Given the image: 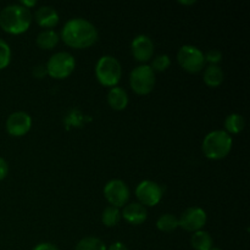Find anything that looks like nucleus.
<instances>
[{
	"label": "nucleus",
	"mask_w": 250,
	"mask_h": 250,
	"mask_svg": "<svg viewBox=\"0 0 250 250\" xmlns=\"http://www.w3.org/2000/svg\"><path fill=\"white\" fill-rule=\"evenodd\" d=\"M61 39L67 46L73 49H87L98 41V29L92 22L76 17L68 20L61 29Z\"/></svg>",
	"instance_id": "f257e3e1"
},
{
	"label": "nucleus",
	"mask_w": 250,
	"mask_h": 250,
	"mask_svg": "<svg viewBox=\"0 0 250 250\" xmlns=\"http://www.w3.org/2000/svg\"><path fill=\"white\" fill-rule=\"evenodd\" d=\"M32 23L31 10L21 4L7 5L0 11V27L4 32L14 36L28 31Z\"/></svg>",
	"instance_id": "f03ea898"
},
{
	"label": "nucleus",
	"mask_w": 250,
	"mask_h": 250,
	"mask_svg": "<svg viewBox=\"0 0 250 250\" xmlns=\"http://www.w3.org/2000/svg\"><path fill=\"white\" fill-rule=\"evenodd\" d=\"M232 137L221 129L211 131L204 137L202 150L204 155L210 160H221L231 153Z\"/></svg>",
	"instance_id": "7ed1b4c3"
},
{
	"label": "nucleus",
	"mask_w": 250,
	"mask_h": 250,
	"mask_svg": "<svg viewBox=\"0 0 250 250\" xmlns=\"http://www.w3.org/2000/svg\"><path fill=\"white\" fill-rule=\"evenodd\" d=\"M95 77L104 87H116L122 77L121 63L111 55L102 56L95 65Z\"/></svg>",
	"instance_id": "20e7f679"
},
{
	"label": "nucleus",
	"mask_w": 250,
	"mask_h": 250,
	"mask_svg": "<svg viewBox=\"0 0 250 250\" xmlns=\"http://www.w3.org/2000/svg\"><path fill=\"white\" fill-rule=\"evenodd\" d=\"M75 58L72 54L67 53V51L55 53L50 56L45 65L46 73L54 80H65V78L70 77L75 71Z\"/></svg>",
	"instance_id": "39448f33"
},
{
	"label": "nucleus",
	"mask_w": 250,
	"mask_h": 250,
	"mask_svg": "<svg viewBox=\"0 0 250 250\" xmlns=\"http://www.w3.org/2000/svg\"><path fill=\"white\" fill-rule=\"evenodd\" d=\"M129 85L138 95H148L155 87V72L146 63L137 66L129 75Z\"/></svg>",
	"instance_id": "423d86ee"
},
{
	"label": "nucleus",
	"mask_w": 250,
	"mask_h": 250,
	"mask_svg": "<svg viewBox=\"0 0 250 250\" xmlns=\"http://www.w3.org/2000/svg\"><path fill=\"white\" fill-rule=\"evenodd\" d=\"M177 61L181 67L189 73H198L204 68V53L194 45L181 46L177 53Z\"/></svg>",
	"instance_id": "0eeeda50"
},
{
	"label": "nucleus",
	"mask_w": 250,
	"mask_h": 250,
	"mask_svg": "<svg viewBox=\"0 0 250 250\" xmlns=\"http://www.w3.org/2000/svg\"><path fill=\"white\" fill-rule=\"evenodd\" d=\"M129 188L122 180H111L105 185L104 197L111 207L124 208L128 203Z\"/></svg>",
	"instance_id": "6e6552de"
},
{
	"label": "nucleus",
	"mask_w": 250,
	"mask_h": 250,
	"mask_svg": "<svg viewBox=\"0 0 250 250\" xmlns=\"http://www.w3.org/2000/svg\"><path fill=\"white\" fill-rule=\"evenodd\" d=\"M207 212L199 207H192L186 209L178 217V227H182L187 232H197L203 229L207 224Z\"/></svg>",
	"instance_id": "1a4fd4ad"
},
{
	"label": "nucleus",
	"mask_w": 250,
	"mask_h": 250,
	"mask_svg": "<svg viewBox=\"0 0 250 250\" xmlns=\"http://www.w3.org/2000/svg\"><path fill=\"white\" fill-rule=\"evenodd\" d=\"M136 197L143 207H155L163 198V189L154 181L144 180L136 187Z\"/></svg>",
	"instance_id": "9d476101"
},
{
	"label": "nucleus",
	"mask_w": 250,
	"mask_h": 250,
	"mask_svg": "<svg viewBox=\"0 0 250 250\" xmlns=\"http://www.w3.org/2000/svg\"><path fill=\"white\" fill-rule=\"evenodd\" d=\"M32 117L24 111L12 112L6 120V131L12 137H22L29 132Z\"/></svg>",
	"instance_id": "9b49d317"
},
{
	"label": "nucleus",
	"mask_w": 250,
	"mask_h": 250,
	"mask_svg": "<svg viewBox=\"0 0 250 250\" xmlns=\"http://www.w3.org/2000/svg\"><path fill=\"white\" fill-rule=\"evenodd\" d=\"M131 51L133 58L138 62H142V65H144L154 55L153 41H151L150 37L146 36V34H139L132 41Z\"/></svg>",
	"instance_id": "f8f14e48"
},
{
	"label": "nucleus",
	"mask_w": 250,
	"mask_h": 250,
	"mask_svg": "<svg viewBox=\"0 0 250 250\" xmlns=\"http://www.w3.org/2000/svg\"><path fill=\"white\" fill-rule=\"evenodd\" d=\"M121 217H124L125 221L131 225H142L146 222L148 217L146 208L143 207L139 203H129L124 207V211L121 212Z\"/></svg>",
	"instance_id": "ddd939ff"
},
{
	"label": "nucleus",
	"mask_w": 250,
	"mask_h": 250,
	"mask_svg": "<svg viewBox=\"0 0 250 250\" xmlns=\"http://www.w3.org/2000/svg\"><path fill=\"white\" fill-rule=\"evenodd\" d=\"M34 19L36 22L41 27L45 29H51L59 23V17L58 11L54 9L53 6H41L34 14Z\"/></svg>",
	"instance_id": "4468645a"
},
{
	"label": "nucleus",
	"mask_w": 250,
	"mask_h": 250,
	"mask_svg": "<svg viewBox=\"0 0 250 250\" xmlns=\"http://www.w3.org/2000/svg\"><path fill=\"white\" fill-rule=\"evenodd\" d=\"M107 104L112 110L122 111L128 105V94L124 88L117 87V85L110 88L109 93H107Z\"/></svg>",
	"instance_id": "2eb2a0df"
},
{
	"label": "nucleus",
	"mask_w": 250,
	"mask_h": 250,
	"mask_svg": "<svg viewBox=\"0 0 250 250\" xmlns=\"http://www.w3.org/2000/svg\"><path fill=\"white\" fill-rule=\"evenodd\" d=\"M224 71L217 65H209L205 68L204 75H203L204 83L210 88H216L221 85V83L224 82Z\"/></svg>",
	"instance_id": "dca6fc26"
},
{
	"label": "nucleus",
	"mask_w": 250,
	"mask_h": 250,
	"mask_svg": "<svg viewBox=\"0 0 250 250\" xmlns=\"http://www.w3.org/2000/svg\"><path fill=\"white\" fill-rule=\"evenodd\" d=\"M59 41H60V36L56 33L53 29H44L41 33L37 36L36 43L38 48L43 49V50H51L58 45Z\"/></svg>",
	"instance_id": "f3484780"
},
{
	"label": "nucleus",
	"mask_w": 250,
	"mask_h": 250,
	"mask_svg": "<svg viewBox=\"0 0 250 250\" xmlns=\"http://www.w3.org/2000/svg\"><path fill=\"white\" fill-rule=\"evenodd\" d=\"M190 244H192L194 250H210L212 248V238L209 232L200 229L193 233L190 238Z\"/></svg>",
	"instance_id": "a211bd4d"
},
{
	"label": "nucleus",
	"mask_w": 250,
	"mask_h": 250,
	"mask_svg": "<svg viewBox=\"0 0 250 250\" xmlns=\"http://www.w3.org/2000/svg\"><path fill=\"white\" fill-rule=\"evenodd\" d=\"M246 122L242 115L239 114H231L225 120V132L231 134H238L244 129Z\"/></svg>",
	"instance_id": "6ab92c4d"
},
{
	"label": "nucleus",
	"mask_w": 250,
	"mask_h": 250,
	"mask_svg": "<svg viewBox=\"0 0 250 250\" xmlns=\"http://www.w3.org/2000/svg\"><path fill=\"white\" fill-rule=\"evenodd\" d=\"M156 227L159 231L170 233L178 229V217L173 214H164L156 221Z\"/></svg>",
	"instance_id": "aec40b11"
},
{
	"label": "nucleus",
	"mask_w": 250,
	"mask_h": 250,
	"mask_svg": "<svg viewBox=\"0 0 250 250\" xmlns=\"http://www.w3.org/2000/svg\"><path fill=\"white\" fill-rule=\"evenodd\" d=\"M121 220V211L119 208L109 205L104 209L102 214V222L106 227H115Z\"/></svg>",
	"instance_id": "412c9836"
},
{
	"label": "nucleus",
	"mask_w": 250,
	"mask_h": 250,
	"mask_svg": "<svg viewBox=\"0 0 250 250\" xmlns=\"http://www.w3.org/2000/svg\"><path fill=\"white\" fill-rule=\"evenodd\" d=\"M106 246L102 239L97 237H85L82 238L76 246L75 250H106Z\"/></svg>",
	"instance_id": "4be33fe9"
},
{
	"label": "nucleus",
	"mask_w": 250,
	"mask_h": 250,
	"mask_svg": "<svg viewBox=\"0 0 250 250\" xmlns=\"http://www.w3.org/2000/svg\"><path fill=\"white\" fill-rule=\"evenodd\" d=\"M171 65V59L170 56L163 54V55H158L154 58L153 62H151L150 67L154 72H164L167 70Z\"/></svg>",
	"instance_id": "5701e85b"
},
{
	"label": "nucleus",
	"mask_w": 250,
	"mask_h": 250,
	"mask_svg": "<svg viewBox=\"0 0 250 250\" xmlns=\"http://www.w3.org/2000/svg\"><path fill=\"white\" fill-rule=\"evenodd\" d=\"M11 61V49L9 44L0 38V70H4Z\"/></svg>",
	"instance_id": "b1692460"
},
{
	"label": "nucleus",
	"mask_w": 250,
	"mask_h": 250,
	"mask_svg": "<svg viewBox=\"0 0 250 250\" xmlns=\"http://www.w3.org/2000/svg\"><path fill=\"white\" fill-rule=\"evenodd\" d=\"M204 58L205 62H209L210 65H217L222 60V54L217 49H211L207 54H204Z\"/></svg>",
	"instance_id": "393cba45"
},
{
	"label": "nucleus",
	"mask_w": 250,
	"mask_h": 250,
	"mask_svg": "<svg viewBox=\"0 0 250 250\" xmlns=\"http://www.w3.org/2000/svg\"><path fill=\"white\" fill-rule=\"evenodd\" d=\"M32 75H33L36 78H39V80H41V78H44L46 75H48V73H46L45 66L37 65L36 67H33V70H32Z\"/></svg>",
	"instance_id": "a878e982"
},
{
	"label": "nucleus",
	"mask_w": 250,
	"mask_h": 250,
	"mask_svg": "<svg viewBox=\"0 0 250 250\" xmlns=\"http://www.w3.org/2000/svg\"><path fill=\"white\" fill-rule=\"evenodd\" d=\"M7 173H9V165H7L6 160L0 156V181L4 180Z\"/></svg>",
	"instance_id": "bb28decb"
},
{
	"label": "nucleus",
	"mask_w": 250,
	"mask_h": 250,
	"mask_svg": "<svg viewBox=\"0 0 250 250\" xmlns=\"http://www.w3.org/2000/svg\"><path fill=\"white\" fill-rule=\"evenodd\" d=\"M33 250H59V249L51 243H39L38 246L34 247Z\"/></svg>",
	"instance_id": "cd10ccee"
},
{
	"label": "nucleus",
	"mask_w": 250,
	"mask_h": 250,
	"mask_svg": "<svg viewBox=\"0 0 250 250\" xmlns=\"http://www.w3.org/2000/svg\"><path fill=\"white\" fill-rule=\"evenodd\" d=\"M106 250H128V248L122 242H115Z\"/></svg>",
	"instance_id": "c85d7f7f"
},
{
	"label": "nucleus",
	"mask_w": 250,
	"mask_h": 250,
	"mask_svg": "<svg viewBox=\"0 0 250 250\" xmlns=\"http://www.w3.org/2000/svg\"><path fill=\"white\" fill-rule=\"evenodd\" d=\"M21 5H22V6H23V7H26V9L31 10V7L36 6L37 1H36V0H33V1H28V0H22Z\"/></svg>",
	"instance_id": "c756f323"
},
{
	"label": "nucleus",
	"mask_w": 250,
	"mask_h": 250,
	"mask_svg": "<svg viewBox=\"0 0 250 250\" xmlns=\"http://www.w3.org/2000/svg\"><path fill=\"white\" fill-rule=\"evenodd\" d=\"M195 0H189V1H185V0H180V1H178V4L180 5H194L195 4Z\"/></svg>",
	"instance_id": "7c9ffc66"
},
{
	"label": "nucleus",
	"mask_w": 250,
	"mask_h": 250,
	"mask_svg": "<svg viewBox=\"0 0 250 250\" xmlns=\"http://www.w3.org/2000/svg\"><path fill=\"white\" fill-rule=\"evenodd\" d=\"M210 250H221V249H220V248H216V247H212V248L210 249Z\"/></svg>",
	"instance_id": "2f4dec72"
}]
</instances>
